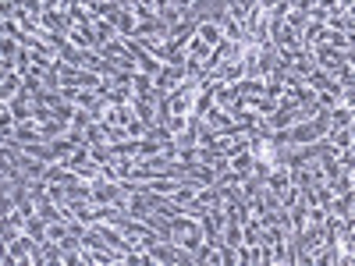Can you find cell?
<instances>
[{
    "instance_id": "obj_1",
    "label": "cell",
    "mask_w": 355,
    "mask_h": 266,
    "mask_svg": "<svg viewBox=\"0 0 355 266\" xmlns=\"http://www.w3.org/2000/svg\"><path fill=\"white\" fill-rule=\"evenodd\" d=\"M171 242L178 249H185V252H196L202 238V227H199V217H189V213H178L171 217Z\"/></svg>"
},
{
    "instance_id": "obj_2",
    "label": "cell",
    "mask_w": 355,
    "mask_h": 266,
    "mask_svg": "<svg viewBox=\"0 0 355 266\" xmlns=\"http://www.w3.org/2000/svg\"><path fill=\"white\" fill-rule=\"evenodd\" d=\"M309 57H313V64L320 68V71H327V75H334L338 78V71L345 68V64H352V50H338V46H327V43H309Z\"/></svg>"
},
{
    "instance_id": "obj_3",
    "label": "cell",
    "mask_w": 355,
    "mask_h": 266,
    "mask_svg": "<svg viewBox=\"0 0 355 266\" xmlns=\"http://www.w3.org/2000/svg\"><path fill=\"white\" fill-rule=\"evenodd\" d=\"M178 82H185V64H160V71L153 75V89H157V93H171Z\"/></svg>"
},
{
    "instance_id": "obj_4",
    "label": "cell",
    "mask_w": 355,
    "mask_h": 266,
    "mask_svg": "<svg viewBox=\"0 0 355 266\" xmlns=\"http://www.w3.org/2000/svg\"><path fill=\"white\" fill-rule=\"evenodd\" d=\"M64 39H68L71 46H78V50H100V46H103V43L96 39V33H93L89 25H71Z\"/></svg>"
},
{
    "instance_id": "obj_5",
    "label": "cell",
    "mask_w": 355,
    "mask_h": 266,
    "mask_svg": "<svg viewBox=\"0 0 355 266\" xmlns=\"http://www.w3.org/2000/svg\"><path fill=\"white\" fill-rule=\"evenodd\" d=\"M114 33L121 36V39H135L139 36V18L128 8H121V11H117V18H114Z\"/></svg>"
},
{
    "instance_id": "obj_6",
    "label": "cell",
    "mask_w": 355,
    "mask_h": 266,
    "mask_svg": "<svg viewBox=\"0 0 355 266\" xmlns=\"http://www.w3.org/2000/svg\"><path fill=\"white\" fill-rule=\"evenodd\" d=\"M196 36H199L206 46H217V43L224 39V28H220L217 21H202V25H196Z\"/></svg>"
},
{
    "instance_id": "obj_7",
    "label": "cell",
    "mask_w": 355,
    "mask_h": 266,
    "mask_svg": "<svg viewBox=\"0 0 355 266\" xmlns=\"http://www.w3.org/2000/svg\"><path fill=\"white\" fill-rule=\"evenodd\" d=\"M128 85H132V93H135V96H146V100L153 96V75H146V71H132Z\"/></svg>"
},
{
    "instance_id": "obj_8",
    "label": "cell",
    "mask_w": 355,
    "mask_h": 266,
    "mask_svg": "<svg viewBox=\"0 0 355 266\" xmlns=\"http://www.w3.org/2000/svg\"><path fill=\"white\" fill-rule=\"evenodd\" d=\"M327 117H331V128H348L352 125V107L338 103L334 110H327Z\"/></svg>"
},
{
    "instance_id": "obj_9",
    "label": "cell",
    "mask_w": 355,
    "mask_h": 266,
    "mask_svg": "<svg viewBox=\"0 0 355 266\" xmlns=\"http://www.w3.org/2000/svg\"><path fill=\"white\" fill-rule=\"evenodd\" d=\"M50 150H53V160H64V157L75 150V142L64 139V135H57V139H50Z\"/></svg>"
},
{
    "instance_id": "obj_10",
    "label": "cell",
    "mask_w": 355,
    "mask_h": 266,
    "mask_svg": "<svg viewBox=\"0 0 355 266\" xmlns=\"http://www.w3.org/2000/svg\"><path fill=\"white\" fill-rule=\"evenodd\" d=\"M11 128H15V117H11V107L0 100V139H11Z\"/></svg>"
},
{
    "instance_id": "obj_11",
    "label": "cell",
    "mask_w": 355,
    "mask_h": 266,
    "mask_svg": "<svg viewBox=\"0 0 355 266\" xmlns=\"http://www.w3.org/2000/svg\"><path fill=\"white\" fill-rule=\"evenodd\" d=\"M15 15H18L15 0H0V21H4V18H15Z\"/></svg>"
},
{
    "instance_id": "obj_12",
    "label": "cell",
    "mask_w": 355,
    "mask_h": 266,
    "mask_svg": "<svg viewBox=\"0 0 355 266\" xmlns=\"http://www.w3.org/2000/svg\"><path fill=\"white\" fill-rule=\"evenodd\" d=\"M0 263H11V252H8V245L0 242Z\"/></svg>"
}]
</instances>
